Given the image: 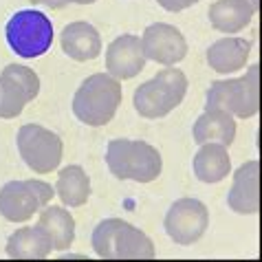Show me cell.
<instances>
[{"mask_svg":"<svg viewBox=\"0 0 262 262\" xmlns=\"http://www.w3.org/2000/svg\"><path fill=\"white\" fill-rule=\"evenodd\" d=\"M148 57L143 53L139 35L123 33L115 38L106 49V71L115 79H133L145 69Z\"/></svg>","mask_w":262,"mask_h":262,"instance_id":"cell-12","label":"cell"},{"mask_svg":"<svg viewBox=\"0 0 262 262\" xmlns=\"http://www.w3.org/2000/svg\"><path fill=\"white\" fill-rule=\"evenodd\" d=\"M249 53H251V42L231 35V38H223L214 42L207 49V64L209 69L221 73V75H229V73H236L247 67Z\"/></svg>","mask_w":262,"mask_h":262,"instance_id":"cell-15","label":"cell"},{"mask_svg":"<svg viewBox=\"0 0 262 262\" xmlns=\"http://www.w3.org/2000/svg\"><path fill=\"white\" fill-rule=\"evenodd\" d=\"M38 227L47 231V236L53 243L55 251H67L75 240V218L71 216L67 207L49 205L40 212Z\"/></svg>","mask_w":262,"mask_h":262,"instance_id":"cell-20","label":"cell"},{"mask_svg":"<svg viewBox=\"0 0 262 262\" xmlns=\"http://www.w3.org/2000/svg\"><path fill=\"white\" fill-rule=\"evenodd\" d=\"M141 45L145 57L163 67H174L187 55V40L177 27L167 23H155L145 27Z\"/></svg>","mask_w":262,"mask_h":262,"instance_id":"cell-11","label":"cell"},{"mask_svg":"<svg viewBox=\"0 0 262 262\" xmlns=\"http://www.w3.org/2000/svg\"><path fill=\"white\" fill-rule=\"evenodd\" d=\"M157 3L161 5L165 11L177 13V11H183V9H187V7H192L196 3H201V0H157Z\"/></svg>","mask_w":262,"mask_h":262,"instance_id":"cell-22","label":"cell"},{"mask_svg":"<svg viewBox=\"0 0 262 262\" xmlns=\"http://www.w3.org/2000/svg\"><path fill=\"white\" fill-rule=\"evenodd\" d=\"M194 141L199 145L221 143L229 148L236 139V121L225 111H205L194 123Z\"/></svg>","mask_w":262,"mask_h":262,"instance_id":"cell-17","label":"cell"},{"mask_svg":"<svg viewBox=\"0 0 262 262\" xmlns=\"http://www.w3.org/2000/svg\"><path fill=\"white\" fill-rule=\"evenodd\" d=\"M187 93V77L181 69H163L143 82L133 95L135 111L145 119H161L183 104Z\"/></svg>","mask_w":262,"mask_h":262,"instance_id":"cell-5","label":"cell"},{"mask_svg":"<svg viewBox=\"0 0 262 262\" xmlns=\"http://www.w3.org/2000/svg\"><path fill=\"white\" fill-rule=\"evenodd\" d=\"M260 163L251 159L236 170L227 194V205L240 216H253L260 212Z\"/></svg>","mask_w":262,"mask_h":262,"instance_id":"cell-13","label":"cell"},{"mask_svg":"<svg viewBox=\"0 0 262 262\" xmlns=\"http://www.w3.org/2000/svg\"><path fill=\"white\" fill-rule=\"evenodd\" d=\"M31 5H38V7H47V9H64L69 7L73 0H29Z\"/></svg>","mask_w":262,"mask_h":262,"instance_id":"cell-23","label":"cell"},{"mask_svg":"<svg viewBox=\"0 0 262 262\" xmlns=\"http://www.w3.org/2000/svg\"><path fill=\"white\" fill-rule=\"evenodd\" d=\"M123 99L121 82L108 73H95L86 77L73 97V115L91 128L106 126L117 115Z\"/></svg>","mask_w":262,"mask_h":262,"instance_id":"cell-1","label":"cell"},{"mask_svg":"<svg viewBox=\"0 0 262 262\" xmlns=\"http://www.w3.org/2000/svg\"><path fill=\"white\" fill-rule=\"evenodd\" d=\"M40 95V77L25 64H9L0 73V119H16Z\"/></svg>","mask_w":262,"mask_h":262,"instance_id":"cell-9","label":"cell"},{"mask_svg":"<svg viewBox=\"0 0 262 262\" xmlns=\"http://www.w3.org/2000/svg\"><path fill=\"white\" fill-rule=\"evenodd\" d=\"M55 194L67 207H82L91 199V179L82 165H67L57 174Z\"/></svg>","mask_w":262,"mask_h":262,"instance_id":"cell-21","label":"cell"},{"mask_svg":"<svg viewBox=\"0 0 262 262\" xmlns=\"http://www.w3.org/2000/svg\"><path fill=\"white\" fill-rule=\"evenodd\" d=\"M205 111H225L231 117L251 119L260 111V67L251 64L243 77L221 79L207 91Z\"/></svg>","mask_w":262,"mask_h":262,"instance_id":"cell-4","label":"cell"},{"mask_svg":"<svg viewBox=\"0 0 262 262\" xmlns=\"http://www.w3.org/2000/svg\"><path fill=\"white\" fill-rule=\"evenodd\" d=\"M106 163L113 177L135 183H152L163 170L161 152L141 139H113L106 148Z\"/></svg>","mask_w":262,"mask_h":262,"instance_id":"cell-2","label":"cell"},{"mask_svg":"<svg viewBox=\"0 0 262 262\" xmlns=\"http://www.w3.org/2000/svg\"><path fill=\"white\" fill-rule=\"evenodd\" d=\"M209 25L221 33L243 31L256 16V9L245 0H216L207 11Z\"/></svg>","mask_w":262,"mask_h":262,"instance_id":"cell-18","label":"cell"},{"mask_svg":"<svg viewBox=\"0 0 262 262\" xmlns=\"http://www.w3.org/2000/svg\"><path fill=\"white\" fill-rule=\"evenodd\" d=\"M93 249L104 260H152L157 256L152 240L139 227L121 218H106L93 231Z\"/></svg>","mask_w":262,"mask_h":262,"instance_id":"cell-3","label":"cell"},{"mask_svg":"<svg viewBox=\"0 0 262 262\" xmlns=\"http://www.w3.org/2000/svg\"><path fill=\"white\" fill-rule=\"evenodd\" d=\"M53 243L42 227H20L7 240V256L13 260H45L53 253Z\"/></svg>","mask_w":262,"mask_h":262,"instance_id":"cell-16","label":"cell"},{"mask_svg":"<svg viewBox=\"0 0 262 262\" xmlns=\"http://www.w3.org/2000/svg\"><path fill=\"white\" fill-rule=\"evenodd\" d=\"M5 38L16 55L33 60L45 55L53 45V23L35 9L16 11L5 27Z\"/></svg>","mask_w":262,"mask_h":262,"instance_id":"cell-6","label":"cell"},{"mask_svg":"<svg viewBox=\"0 0 262 262\" xmlns=\"http://www.w3.org/2000/svg\"><path fill=\"white\" fill-rule=\"evenodd\" d=\"M18 152L29 170L35 174H49L57 170L64 155V143L55 133L40 123H25L18 130Z\"/></svg>","mask_w":262,"mask_h":262,"instance_id":"cell-8","label":"cell"},{"mask_svg":"<svg viewBox=\"0 0 262 262\" xmlns=\"http://www.w3.org/2000/svg\"><path fill=\"white\" fill-rule=\"evenodd\" d=\"M163 227L177 245H194L209 227V209L196 199H179L167 209Z\"/></svg>","mask_w":262,"mask_h":262,"instance_id":"cell-10","label":"cell"},{"mask_svg":"<svg viewBox=\"0 0 262 262\" xmlns=\"http://www.w3.org/2000/svg\"><path fill=\"white\" fill-rule=\"evenodd\" d=\"M75 5H93V3H97V0H73Z\"/></svg>","mask_w":262,"mask_h":262,"instance_id":"cell-25","label":"cell"},{"mask_svg":"<svg viewBox=\"0 0 262 262\" xmlns=\"http://www.w3.org/2000/svg\"><path fill=\"white\" fill-rule=\"evenodd\" d=\"M62 51L75 62H91L101 53V38L99 31L89 23H71L62 29L60 35Z\"/></svg>","mask_w":262,"mask_h":262,"instance_id":"cell-14","label":"cell"},{"mask_svg":"<svg viewBox=\"0 0 262 262\" xmlns=\"http://www.w3.org/2000/svg\"><path fill=\"white\" fill-rule=\"evenodd\" d=\"M53 196L55 187L40 179L9 181L0 187V216L9 223H27L49 207Z\"/></svg>","mask_w":262,"mask_h":262,"instance_id":"cell-7","label":"cell"},{"mask_svg":"<svg viewBox=\"0 0 262 262\" xmlns=\"http://www.w3.org/2000/svg\"><path fill=\"white\" fill-rule=\"evenodd\" d=\"M231 172V159L225 145L207 143L201 145V150L194 157V174L203 183H221Z\"/></svg>","mask_w":262,"mask_h":262,"instance_id":"cell-19","label":"cell"},{"mask_svg":"<svg viewBox=\"0 0 262 262\" xmlns=\"http://www.w3.org/2000/svg\"><path fill=\"white\" fill-rule=\"evenodd\" d=\"M245 3H249V5L253 7V9L258 11V9H260V5H262V0H245Z\"/></svg>","mask_w":262,"mask_h":262,"instance_id":"cell-24","label":"cell"}]
</instances>
